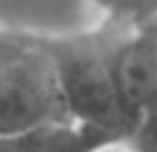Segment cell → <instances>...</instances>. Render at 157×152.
I'll return each mask as SVG.
<instances>
[{
	"instance_id": "8",
	"label": "cell",
	"mask_w": 157,
	"mask_h": 152,
	"mask_svg": "<svg viewBox=\"0 0 157 152\" xmlns=\"http://www.w3.org/2000/svg\"><path fill=\"white\" fill-rule=\"evenodd\" d=\"M152 24H155V26H157V16H155V18H152Z\"/></svg>"
},
{
	"instance_id": "2",
	"label": "cell",
	"mask_w": 157,
	"mask_h": 152,
	"mask_svg": "<svg viewBox=\"0 0 157 152\" xmlns=\"http://www.w3.org/2000/svg\"><path fill=\"white\" fill-rule=\"evenodd\" d=\"M110 58L113 53L102 55L100 50L81 47V50H66L60 55H52V60L58 68V81H60V95L68 118L107 131L118 139H126L128 118L115 89Z\"/></svg>"
},
{
	"instance_id": "7",
	"label": "cell",
	"mask_w": 157,
	"mask_h": 152,
	"mask_svg": "<svg viewBox=\"0 0 157 152\" xmlns=\"http://www.w3.org/2000/svg\"><path fill=\"white\" fill-rule=\"evenodd\" d=\"M149 3H152V11H155V16H157V0H149ZM155 16H152V18H155Z\"/></svg>"
},
{
	"instance_id": "6",
	"label": "cell",
	"mask_w": 157,
	"mask_h": 152,
	"mask_svg": "<svg viewBox=\"0 0 157 152\" xmlns=\"http://www.w3.org/2000/svg\"><path fill=\"white\" fill-rule=\"evenodd\" d=\"M105 6L110 8H118V11H123V8H152L149 0H100Z\"/></svg>"
},
{
	"instance_id": "4",
	"label": "cell",
	"mask_w": 157,
	"mask_h": 152,
	"mask_svg": "<svg viewBox=\"0 0 157 152\" xmlns=\"http://www.w3.org/2000/svg\"><path fill=\"white\" fill-rule=\"evenodd\" d=\"M118 142V136L76 121L39 126L24 134L0 136V152H97Z\"/></svg>"
},
{
	"instance_id": "3",
	"label": "cell",
	"mask_w": 157,
	"mask_h": 152,
	"mask_svg": "<svg viewBox=\"0 0 157 152\" xmlns=\"http://www.w3.org/2000/svg\"><path fill=\"white\" fill-rule=\"evenodd\" d=\"M113 79L128 129L134 118L157 97V40L136 37L113 50ZM128 136V134H126Z\"/></svg>"
},
{
	"instance_id": "1",
	"label": "cell",
	"mask_w": 157,
	"mask_h": 152,
	"mask_svg": "<svg viewBox=\"0 0 157 152\" xmlns=\"http://www.w3.org/2000/svg\"><path fill=\"white\" fill-rule=\"evenodd\" d=\"M71 121L63 105L52 55H16L0 60V136Z\"/></svg>"
},
{
	"instance_id": "5",
	"label": "cell",
	"mask_w": 157,
	"mask_h": 152,
	"mask_svg": "<svg viewBox=\"0 0 157 152\" xmlns=\"http://www.w3.org/2000/svg\"><path fill=\"white\" fill-rule=\"evenodd\" d=\"M126 142H131L136 152H157V97L134 118Z\"/></svg>"
}]
</instances>
